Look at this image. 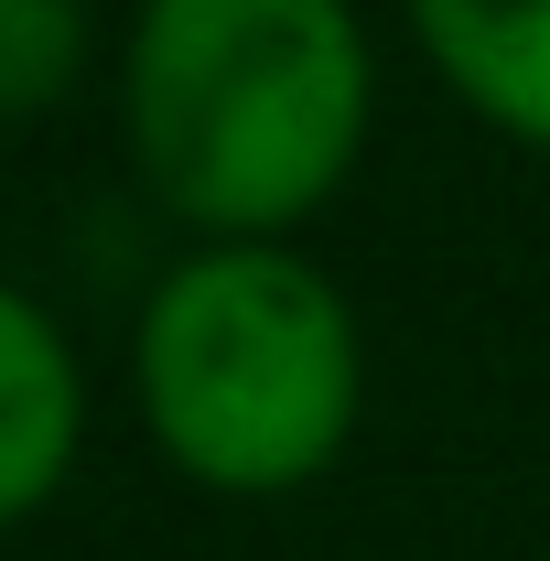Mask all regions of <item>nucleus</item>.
Masks as SVG:
<instances>
[{"label": "nucleus", "mask_w": 550, "mask_h": 561, "mask_svg": "<svg viewBox=\"0 0 550 561\" xmlns=\"http://www.w3.org/2000/svg\"><path fill=\"white\" fill-rule=\"evenodd\" d=\"M378 55L356 0H140L119 130L140 184L206 238H280L367 151Z\"/></svg>", "instance_id": "1"}, {"label": "nucleus", "mask_w": 550, "mask_h": 561, "mask_svg": "<svg viewBox=\"0 0 550 561\" xmlns=\"http://www.w3.org/2000/svg\"><path fill=\"white\" fill-rule=\"evenodd\" d=\"M130 389L173 476L216 496H291L345 454L367 346L313 260H291L280 238H206L151 280Z\"/></svg>", "instance_id": "2"}, {"label": "nucleus", "mask_w": 550, "mask_h": 561, "mask_svg": "<svg viewBox=\"0 0 550 561\" xmlns=\"http://www.w3.org/2000/svg\"><path fill=\"white\" fill-rule=\"evenodd\" d=\"M76 432H87V378L66 335L22 280H0V529L76 476Z\"/></svg>", "instance_id": "3"}, {"label": "nucleus", "mask_w": 550, "mask_h": 561, "mask_svg": "<svg viewBox=\"0 0 550 561\" xmlns=\"http://www.w3.org/2000/svg\"><path fill=\"white\" fill-rule=\"evenodd\" d=\"M411 33L485 130L550 151V0H411Z\"/></svg>", "instance_id": "4"}, {"label": "nucleus", "mask_w": 550, "mask_h": 561, "mask_svg": "<svg viewBox=\"0 0 550 561\" xmlns=\"http://www.w3.org/2000/svg\"><path fill=\"white\" fill-rule=\"evenodd\" d=\"M87 66V0H0V130L44 119Z\"/></svg>", "instance_id": "5"}]
</instances>
